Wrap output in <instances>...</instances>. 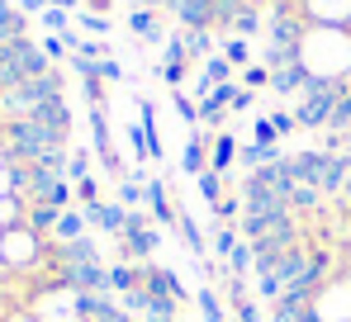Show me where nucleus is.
Returning a JSON list of instances; mask_svg holds the SVG:
<instances>
[{
	"label": "nucleus",
	"instance_id": "1",
	"mask_svg": "<svg viewBox=\"0 0 351 322\" xmlns=\"http://www.w3.org/2000/svg\"><path fill=\"white\" fill-rule=\"evenodd\" d=\"M157 247H162V232L157 227H128V232H119V261L147 266Z\"/></svg>",
	"mask_w": 351,
	"mask_h": 322
},
{
	"label": "nucleus",
	"instance_id": "2",
	"mask_svg": "<svg viewBox=\"0 0 351 322\" xmlns=\"http://www.w3.org/2000/svg\"><path fill=\"white\" fill-rule=\"evenodd\" d=\"M143 209L152 214V223H157V227H162V223H167V227H176V218H180V209L171 204V190H167L162 180H147V185H143Z\"/></svg>",
	"mask_w": 351,
	"mask_h": 322
},
{
	"label": "nucleus",
	"instance_id": "3",
	"mask_svg": "<svg viewBox=\"0 0 351 322\" xmlns=\"http://www.w3.org/2000/svg\"><path fill=\"white\" fill-rule=\"evenodd\" d=\"M143 275H147V284H143V289H157V294H171V299H180V304H190V289L180 284V275H176V270L147 261V266H143Z\"/></svg>",
	"mask_w": 351,
	"mask_h": 322
},
{
	"label": "nucleus",
	"instance_id": "4",
	"mask_svg": "<svg viewBox=\"0 0 351 322\" xmlns=\"http://www.w3.org/2000/svg\"><path fill=\"white\" fill-rule=\"evenodd\" d=\"M285 251H290V247H280L276 237H256V242H252V270H256V280L280 266V256H285Z\"/></svg>",
	"mask_w": 351,
	"mask_h": 322
},
{
	"label": "nucleus",
	"instance_id": "5",
	"mask_svg": "<svg viewBox=\"0 0 351 322\" xmlns=\"http://www.w3.org/2000/svg\"><path fill=\"white\" fill-rule=\"evenodd\" d=\"M209 152H214V138H190L185 152H180L185 175H204V171H209Z\"/></svg>",
	"mask_w": 351,
	"mask_h": 322
},
{
	"label": "nucleus",
	"instance_id": "6",
	"mask_svg": "<svg viewBox=\"0 0 351 322\" xmlns=\"http://www.w3.org/2000/svg\"><path fill=\"white\" fill-rule=\"evenodd\" d=\"M143 284H147L143 266H133V261H114V266H110V289H114V294H133V289H143Z\"/></svg>",
	"mask_w": 351,
	"mask_h": 322
},
{
	"label": "nucleus",
	"instance_id": "7",
	"mask_svg": "<svg viewBox=\"0 0 351 322\" xmlns=\"http://www.w3.org/2000/svg\"><path fill=\"white\" fill-rule=\"evenodd\" d=\"M86 227H90L86 209H62L58 227H53V242H76V237H86Z\"/></svg>",
	"mask_w": 351,
	"mask_h": 322
},
{
	"label": "nucleus",
	"instance_id": "8",
	"mask_svg": "<svg viewBox=\"0 0 351 322\" xmlns=\"http://www.w3.org/2000/svg\"><path fill=\"white\" fill-rule=\"evenodd\" d=\"M143 318H147V322H180V299L147 289V308H143Z\"/></svg>",
	"mask_w": 351,
	"mask_h": 322
},
{
	"label": "nucleus",
	"instance_id": "9",
	"mask_svg": "<svg viewBox=\"0 0 351 322\" xmlns=\"http://www.w3.org/2000/svg\"><path fill=\"white\" fill-rule=\"evenodd\" d=\"M86 214H90V223H95L100 232H110V237H119L123 223H128V209H123V204H95V209H86Z\"/></svg>",
	"mask_w": 351,
	"mask_h": 322
},
{
	"label": "nucleus",
	"instance_id": "10",
	"mask_svg": "<svg viewBox=\"0 0 351 322\" xmlns=\"http://www.w3.org/2000/svg\"><path fill=\"white\" fill-rule=\"evenodd\" d=\"M176 232H180V242L190 247V256H195V261H204V256H209V237L199 232V223H195L190 214H180V218H176Z\"/></svg>",
	"mask_w": 351,
	"mask_h": 322
},
{
	"label": "nucleus",
	"instance_id": "11",
	"mask_svg": "<svg viewBox=\"0 0 351 322\" xmlns=\"http://www.w3.org/2000/svg\"><path fill=\"white\" fill-rule=\"evenodd\" d=\"M237 161L247 166V171H261V166H276V161H285V152L276 147V143H252V147H242Z\"/></svg>",
	"mask_w": 351,
	"mask_h": 322
},
{
	"label": "nucleus",
	"instance_id": "12",
	"mask_svg": "<svg viewBox=\"0 0 351 322\" xmlns=\"http://www.w3.org/2000/svg\"><path fill=\"white\" fill-rule=\"evenodd\" d=\"M228 180H233V175H219V171H204V175H195V185H199V199H204L209 209H219V199L228 195Z\"/></svg>",
	"mask_w": 351,
	"mask_h": 322
},
{
	"label": "nucleus",
	"instance_id": "13",
	"mask_svg": "<svg viewBox=\"0 0 351 322\" xmlns=\"http://www.w3.org/2000/svg\"><path fill=\"white\" fill-rule=\"evenodd\" d=\"M237 152H242V147L233 143V133H219V138H214V157H209V171L228 175V171H233V161H237Z\"/></svg>",
	"mask_w": 351,
	"mask_h": 322
},
{
	"label": "nucleus",
	"instance_id": "14",
	"mask_svg": "<svg viewBox=\"0 0 351 322\" xmlns=\"http://www.w3.org/2000/svg\"><path fill=\"white\" fill-rule=\"evenodd\" d=\"M313 209H323V190H318V185H294L290 190V214L304 218V214H313Z\"/></svg>",
	"mask_w": 351,
	"mask_h": 322
},
{
	"label": "nucleus",
	"instance_id": "15",
	"mask_svg": "<svg viewBox=\"0 0 351 322\" xmlns=\"http://www.w3.org/2000/svg\"><path fill=\"white\" fill-rule=\"evenodd\" d=\"M242 242V232L237 227H223V223H214V237H209V256H219V261H228L233 256V247Z\"/></svg>",
	"mask_w": 351,
	"mask_h": 322
},
{
	"label": "nucleus",
	"instance_id": "16",
	"mask_svg": "<svg viewBox=\"0 0 351 322\" xmlns=\"http://www.w3.org/2000/svg\"><path fill=\"white\" fill-rule=\"evenodd\" d=\"M195 304H199V318L204 322H228V313H223V304H219L214 289H195Z\"/></svg>",
	"mask_w": 351,
	"mask_h": 322
},
{
	"label": "nucleus",
	"instance_id": "17",
	"mask_svg": "<svg viewBox=\"0 0 351 322\" xmlns=\"http://www.w3.org/2000/svg\"><path fill=\"white\" fill-rule=\"evenodd\" d=\"M76 204H81V209H95V204H105V199H100V185H95V175H81V180H76Z\"/></svg>",
	"mask_w": 351,
	"mask_h": 322
},
{
	"label": "nucleus",
	"instance_id": "18",
	"mask_svg": "<svg viewBox=\"0 0 351 322\" xmlns=\"http://www.w3.org/2000/svg\"><path fill=\"white\" fill-rule=\"evenodd\" d=\"M119 204L123 209H143V185L128 175V180H119Z\"/></svg>",
	"mask_w": 351,
	"mask_h": 322
},
{
	"label": "nucleus",
	"instance_id": "19",
	"mask_svg": "<svg viewBox=\"0 0 351 322\" xmlns=\"http://www.w3.org/2000/svg\"><path fill=\"white\" fill-rule=\"evenodd\" d=\"M223 266L233 270V275H242V270H252V242H247V237H242V242L233 247V256H228Z\"/></svg>",
	"mask_w": 351,
	"mask_h": 322
},
{
	"label": "nucleus",
	"instance_id": "20",
	"mask_svg": "<svg viewBox=\"0 0 351 322\" xmlns=\"http://www.w3.org/2000/svg\"><path fill=\"white\" fill-rule=\"evenodd\" d=\"M271 128H276V138H290L294 128H299V119H294L290 109H276V114H271Z\"/></svg>",
	"mask_w": 351,
	"mask_h": 322
},
{
	"label": "nucleus",
	"instance_id": "21",
	"mask_svg": "<svg viewBox=\"0 0 351 322\" xmlns=\"http://www.w3.org/2000/svg\"><path fill=\"white\" fill-rule=\"evenodd\" d=\"M223 57H228V62H233V66H242V62H247V43H242V38H233V34H228V38H223Z\"/></svg>",
	"mask_w": 351,
	"mask_h": 322
},
{
	"label": "nucleus",
	"instance_id": "22",
	"mask_svg": "<svg viewBox=\"0 0 351 322\" xmlns=\"http://www.w3.org/2000/svg\"><path fill=\"white\" fill-rule=\"evenodd\" d=\"M233 318H237V322H261V308H256L252 299H242V304L233 308Z\"/></svg>",
	"mask_w": 351,
	"mask_h": 322
},
{
	"label": "nucleus",
	"instance_id": "23",
	"mask_svg": "<svg viewBox=\"0 0 351 322\" xmlns=\"http://www.w3.org/2000/svg\"><path fill=\"white\" fill-rule=\"evenodd\" d=\"M242 81H247V86H271V71H266V66H247Z\"/></svg>",
	"mask_w": 351,
	"mask_h": 322
},
{
	"label": "nucleus",
	"instance_id": "24",
	"mask_svg": "<svg viewBox=\"0 0 351 322\" xmlns=\"http://www.w3.org/2000/svg\"><path fill=\"white\" fill-rule=\"evenodd\" d=\"M256 143H276V128H271V119H261V123H256Z\"/></svg>",
	"mask_w": 351,
	"mask_h": 322
},
{
	"label": "nucleus",
	"instance_id": "25",
	"mask_svg": "<svg viewBox=\"0 0 351 322\" xmlns=\"http://www.w3.org/2000/svg\"><path fill=\"white\" fill-rule=\"evenodd\" d=\"M337 204H351V175H347V190L337 195Z\"/></svg>",
	"mask_w": 351,
	"mask_h": 322
},
{
	"label": "nucleus",
	"instance_id": "26",
	"mask_svg": "<svg viewBox=\"0 0 351 322\" xmlns=\"http://www.w3.org/2000/svg\"><path fill=\"white\" fill-rule=\"evenodd\" d=\"M228 322H237V318H233V313H228Z\"/></svg>",
	"mask_w": 351,
	"mask_h": 322
},
{
	"label": "nucleus",
	"instance_id": "27",
	"mask_svg": "<svg viewBox=\"0 0 351 322\" xmlns=\"http://www.w3.org/2000/svg\"><path fill=\"white\" fill-rule=\"evenodd\" d=\"M347 322H351V318H347Z\"/></svg>",
	"mask_w": 351,
	"mask_h": 322
}]
</instances>
